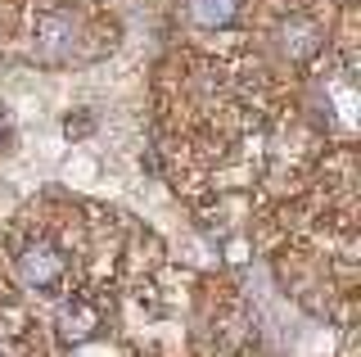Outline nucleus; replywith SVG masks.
I'll list each match as a JSON object with an SVG mask.
<instances>
[{
  "instance_id": "1",
  "label": "nucleus",
  "mask_w": 361,
  "mask_h": 357,
  "mask_svg": "<svg viewBox=\"0 0 361 357\" xmlns=\"http://www.w3.org/2000/svg\"><path fill=\"white\" fill-rule=\"evenodd\" d=\"M18 267H23V281H27L32 289H45V294H54V289L63 285V253L50 249V244H27V249L18 253Z\"/></svg>"
},
{
  "instance_id": "2",
  "label": "nucleus",
  "mask_w": 361,
  "mask_h": 357,
  "mask_svg": "<svg viewBox=\"0 0 361 357\" xmlns=\"http://www.w3.org/2000/svg\"><path fill=\"white\" fill-rule=\"evenodd\" d=\"M95 326H99V312L90 308L86 298H73V303L59 308V334H63V339L86 344L90 334H95Z\"/></svg>"
},
{
  "instance_id": "3",
  "label": "nucleus",
  "mask_w": 361,
  "mask_h": 357,
  "mask_svg": "<svg viewBox=\"0 0 361 357\" xmlns=\"http://www.w3.org/2000/svg\"><path fill=\"white\" fill-rule=\"evenodd\" d=\"M240 14V0H190V18L199 28H226Z\"/></svg>"
},
{
  "instance_id": "4",
  "label": "nucleus",
  "mask_w": 361,
  "mask_h": 357,
  "mask_svg": "<svg viewBox=\"0 0 361 357\" xmlns=\"http://www.w3.org/2000/svg\"><path fill=\"white\" fill-rule=\"evenodd\" d=\"M244 258H248V249H244L240 240H235V244H231V262H244Z\"/></svg>"
}]
</instances>
